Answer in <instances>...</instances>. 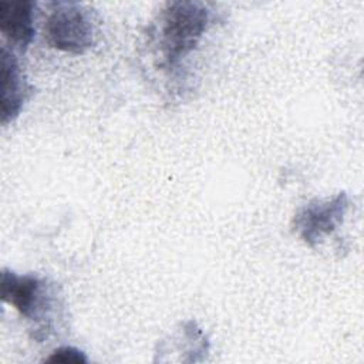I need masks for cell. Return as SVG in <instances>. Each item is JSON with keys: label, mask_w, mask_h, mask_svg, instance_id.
Masks as SVG:
<instances>
[{"label": "cell", "mask_w": 364, "mask_h": 364, "mask_svg": "<svg viewBox=\"0 0 364 364\" xmlns=\"http://www.w3.org/2000/svg\"><path fill=\"white\" fill-rule=\"evenodd\" d=\"M46 363H63V364H85L88 358L84 351L73 347V346H63L55 348L46 360Z\"/></svg>", "instance_id": "52a82bcc"}, {"label": "cell", "mask_w": 364, "mask_h": 364, "mask_svg": "<svg viewBox=\"0 0 364 364\" xmlns=\"http://www.w3.org/2000/svg\"><path fill=\"white\" fill-rule=\"evenodd\" d=\"M34 10L36 3L28 0L0 1V31L18 51H24L34 38Z\"/></svg>", "instance_id": "8992f818"}, {"label": "cell", "mask_w": 364, "mask_h": 364, "mask_svg": "<svg viewBox=\"0 0 364 364\" xmlns=\"http://www.w3.org/2000/svg\"><path fill=\"white\" fill-rule=\"evenodd\" d=\"M210 24V10L202 1H171L161 14L159 46L168 67L176 65L199 44Z\"/></svg>", "instance_id": "7a4b0ae2"}, {"label": "cell", "mask_w": 364, "mask_h": 364, "mask_svg": "<svg viewBox=\"0 0 364 364\" xmlns=\"http://www.w3.org/2000/svg\"><path fill=\"white\" fill-rule=\"evenodd\" d=\"M1 300L14 307L31 324V337L41 341L54 327L57 299L54 289L36 274H18L3 269L0 277Z\"/></svg>", "instance_id": "6da1fadb"}, {"label": "cell", "mask_w": 364, "mask_h": 364, "mask_svg": "<svg viewBox=\"0 0 364 364\" xmlns=\"http://www.w3.org/2000/svg\"><path fill=\"white\" fill-rule=\"evenodd\" d=\"M95 23L81 3L54 1L44 24L47 43L60 51L84 54L95 44Z\"/></svg>", "instance_id": "3957f363"}, {"label": "cell", "mask_w": 364, "mask_h": 364, "mask_svg": "<svg viewBox=\"0 0 364 364\" xmlns=\"http://www.w3.org/2000/svg\"><path fill=\"white\" fill-rule=\"evenodd\" d=\"M347 209L348 196L346 192L326 199H313L297 210L293 229L307 246L314 247L343 223Z\"/></svg>", "instance_id": "277c9868"}, {"label": "cell", "mask_w": 364, "mask_h": 364, "mask_svg": "<svg viewBox=\"0 0 364 364\" xmlns=\"http://www.w3.org/2000/svg\"><path fill=\"white\" fill-rule=\"evenodd\" d=\"M0 77H1V125L14 121L30 94V87L24 78L18 60L13 50L6 46L0 53Z\"/></svg>", "instance_id": "5b68a950"}]
</instances>
